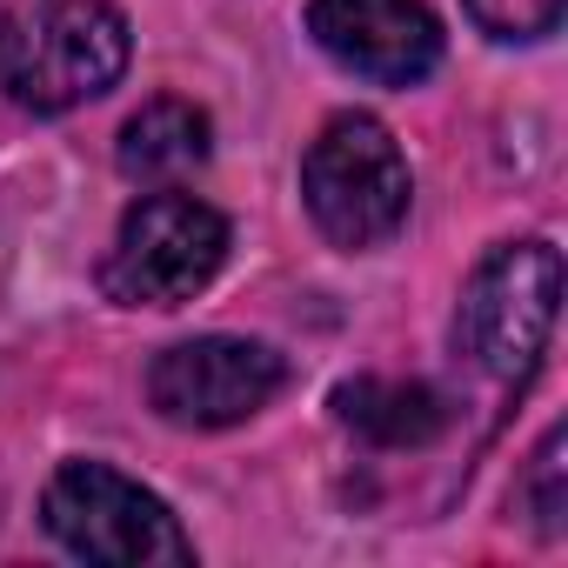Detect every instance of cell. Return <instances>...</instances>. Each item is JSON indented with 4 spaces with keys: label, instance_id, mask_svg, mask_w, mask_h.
<instances>
[{
    "label": "cell",
    "instance_id": "9",
    "mask_svg": "<svg viewBox=\"0 0 568 568\" xmlns=\"http://www.w3.org/2000/svg\"><path fill=\"white\" fill-rule=\"evenodd\" d=\"M114 161H121V174L128 181H174V174H187V168H201L207 161V114L194 108V101H148L128 128H121V141H114Z\"/></svg>",
    "mask_w": 568,
    "mask_h": 568
},
{
    "label": "cell",
    "instance_id": "8",
    "mask_svg": "<svg viewBox=\"0 0 568 568\" xmlns=\"http://www.w3.org/2000/svg\"><path fill=\"white\" fill-rule=\"evenodd\" d=\"M342 428H355L375 448H428L448 428V395L428 382H388V375H355L335 388Z\"/></svg>",
    "mask_w": 568,
    "mask_h": 568
},
{
    "label": "cell",
    "instance_id": "7",
    "mask_svg": "<svg viewBox=\"0 0 568 568\" xmlns=\"http://www.w3.org/2000/svg\"><path fill=\"white\" fill-rule=\"evenodd\" d=\"M308 34L362 81L415 88L442 61V21L428 0H308Z\"/></svg>",
    "mask_w": 568,
    "mask_h": 568
},
{
    "label": "cell",
    "instance_id": "11",
    "mask_svg": "<svg viewBox=\"0 0 568 568\" xmlns=\"http://www.w3.org/2000/svg\"><path fill=\"white\" fill-rule=\"evenodd\" d=\"M568 0H468V14L495 34V41H541L561 28Z\"/></svg>",
    "mask_w": 568,
    "mask_h": 568
},
{
    "label": "cell",
    "instance_id": "10",
    "mask_svg": "<svg viewBox=\"0 0 568 568\" xmlns=\"http://www.w3.org/2000/svg\"><path fill=\"white\" fill-rule=\"evenodd\" d=\"M521 515L555 541L561 535V515H568V495H561V428H548L541 435V448L528 455V475H521Z\"/></svg>",
    "mask_w": 568,
    "mask_h": 568
},
{
    "label": "cell",
    "instance_id": "6",
    "mask_svg": "<svg viewBox=\"0 0 568 568\" xmlns=\"http://www.w3.org/2000/svg\"><path fill=\"white\" fill-rule=\"evenodd\" d=\"M281 382H288V368H281L274 348L241 342V335H194L154 355L148 402L174 428H234L261 415L281 395Z\"/></svg>",
    "mask_w": 568,
    "mask_h": 568
},
{
    "label": "cell",
    "instance_id": "4",
    "mask_svg": "<svg viewBox=\"0 0 568 568\" xmlns=\"http://www.w3.org/2000/svg\"><path fill=\"white\" fill-rule=\"evenodd\" d=\"M227 261V221L194 194H141L101 261V288L121 308H181Z\"/></svg>",
    "mask_w": 568,
    "mask_h": 568
},
{
    "label": "cell",
    "instance_id": "5",
    "mask_svg": "<svg viewBox=\"0 0 568 568\" xmlns=\"http://www.w3.org/2000/svg\"><path fill=\"white\" fill-rule=\"evenodd\" d=\"M41 521L81 561H108V568L194 561V541L181 535V521L168 515V501L148 495L141 481H128L108 462H68L48 481V495H41Z\"/></svg>",
    "mask_w": 568,
    "mask_h": 568
},
{
    "label": "cell",
    "instance_id": "1",
    "mask_svg": "<svg viewBox=\"0 0 568 568\" xmlns=\"http://www.w3.org/2000/svg\"><path fill=\"white\" fill-rule=\"evenodd\" d=\"M128 74V21L108 0H0V88L14 108L68 114Z\"/></svg>",
    "mask_w": 568,
    "mask_h": 568
},
{
    "label": "cell",
    "instance_id": "3",
    "mask_svg": "<svg viewBox=\"0 0 568 568\" xmlns=\"http://www.w3.org/2000/svg\"><path fill=\"white\" fill-rule=\"evenodd\" d=\"M561 302V254L555 241H501L462 288L455 308V348L488 382H521L555 328Z\"/></svg>",
    "mask_w": 568,
    "mask_h": 568
},
{
    "label": "cell",
    "instance_id": "2",
    "mask_svg": "<svg viewBox=\"0 0 568 568\" xmlns=\"http://www.w3.org/2000/svg\"><path fill=\"white\" fill-rule=\"evenodd\" d=\"M302 201L335 247L368 254L408 221L415 174L375 114H335L302 154Z\"/></svg>",
    "mask_w": 568,
    "mask_h": 568
}]
</instances>
